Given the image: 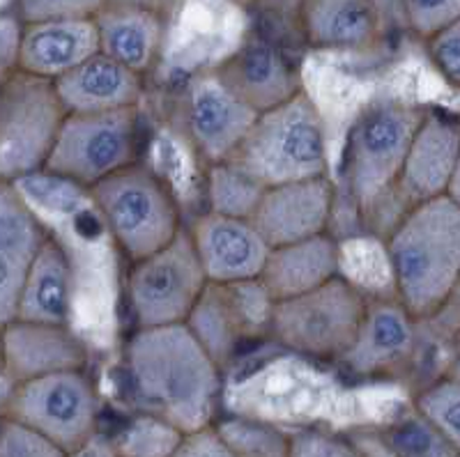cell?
Instances as JSON below:
<instances>
[{
    "mask_svg": "<svg viewBox=\"0 0 460 457\" xmlns=\"http://www.w3.org/2000/svg\"><path fill=\"white\" fill-rule=\"evenodd\" d=\"M122 361L143 411L162 416L187 435L215 426L224 391L221 364L187 324L134 329Z\"/></svg>",
    "mask_w": 460,
    "mask_h": 457,
    "instance_id": "6da1fadb",
    "label": "cell"
},
{
    "mask_svg": "<svg viewBox=\"0 0 460 457\" xmlns=\"http://www.w3.org/2000/svg\"><path fill=\"white\" fill-rule=\"evenodd\" d=\"M385 240L398 299L421 322L442 315L460 281V205L449 196L414 205Z\"/></svg>",
    "mask_w": 460,
    "mask_h": 457,
    "instance_id": "7a4b0ae2",
    "label": "cell"
},
{
    "mask_svg": "<svg viewBox=\"0 0 460 457\" xmlns=\"http://www.w3.org/2000/svg\"><path fill=\"white\" fill-rule=\"evenodd\" d=\"M429 110L402 97H377L352 118L343 143V184L355 216L373 225L392 203L410 143Z\"/></svg>",
    "mask_w": 460,
    "mask_h": 457,
    "instance_id": "3957f363",
    "label": "cell"
},
{
    "mask_svg": "<svg viewBox=\"0 0 460 457\" xmlns=\"http://www.w3.org/2000/svg\"><path fill=\"white\" fill-rule=\"evenodd\" d=\"M230 162L252 172L262 187L332 175L330 131L314 94L304 88L293 99L258 113Z\"/></svg>",
    "mask_w": 460,
    "mask_h": 457,
    "instance_id": "277c9868",
    "label": "cell"
},
{
    "mask_svg": "<svg viewBox=\"0 0 460 457\" xmlns=\"http://www.w3.org/2000/svg\"><path fill=\"white\" fill-rule=\"evenodd\" d=\"M90 200L109 240L129 262L164 249L184 230L166 180L138 162L90 189Z\"/></svg>",
    "mask_w": 460,
    "mask_h": 457,
    "instance_id": "5b68a950",
    "label": "cell"
},
{
    "mask_svg": "<svg viewBox=\"0 0 460 457\" xmlns=\"http://www.w3.org/2000/svg\"><path fill=\"white\" fill-rule=\"evenodd\" d=\"M368 302L364 292L339 276L315 290L277 302L270 340L286 354L339 364L355 343Z\"/></svg>",
    "mask_w": 460,
    "mask_h": 457,
    "instance_id": "8992f818",
    "label": "cell"
},
{
    "mask_svg": "<svg viewBox=\"0 0 460 457\" xmlns=\"http://www.w3.org/2000/svg\"><path fill=\"white\" fill-rule=\"evenodd\" d=\"M58 85L47 78L16 72L3 76L0 92V175L22 182L47 171L58 136L67 120Z\"/></svg>",
    "mask_w": 460,
    "mask_h": 457,
    "instance_id": "52a82bcc",
    "label": "cell"
},
{
    "mask_svg": "<svg viewBox=\"0 0 460 457\" xmlns=\"http://www.w3.org/2000/svg\"><path fill=\"white\" fill-rule=\"evenodd\" d=\"M209 286L189 228L143 260L129 262L125 278L127 311L134 329L187 324Z\"/></svg>",
    "mask_w": 460,
    "mask_h": 457,
    "instance_id": "ba28073f",
    "label": "cell"
},
{
    "mask_svg": "<svg viewBox=\"0 0 460 457\" xmlns=\"http://www.w3.org/2000/svg\"><path fill=\"white\" fill-rule=\"evenodd\" d=\"M3 416L76 453L97 436L100 395L85 370H63L7 389Z\"/></svg>",
    "mask_w": 460,
    "mask_h": 457,
    "instance_id": "9c48e42d",
    "label": "cell"
},
{
    "mask_svg": "<svg viewBox=\"0 0 460 457\" xmlns=\"http://www.w3.org/2000/svg\"><path fill=\"white\" fill-rule=\"evenodd\" d=\"M138 106L106 113H69L47 172L90 191L106 177L137 163Z\"/></svg>",
    "mask_w": 460,
    "mask_h": 457,
    "instance_id": "30bf717a",
    "label": "cell"
},
{
    "mask_svg": "<svg viewBox=\"0 0 460 457\" xmlns=\"http://www.w3.org/2000/svg\"><path fill=\"white\" fill-rule=\"evenodd\" d=\"M277 299L261 278L242 283H209L189 315L187 327L224 368L244 343L270 340Z\"/></svg>",
    "mask_w": 460,
    "mask_h": 457,
    "instance_id": "8fae6325",
    "label": "cell"
},
{
    "mask_svg": "<svg viewBox=\"0 0 460 457\" xmlns=\"http://www.w3.org/2000/svg\"><path fill=\"white\" fill-rule=\"evenodd\" d=\"M258 110L226 83L217 69L187 78L184 125L205 163L228 162L252 131Z\"/></svg>",
    "mask_w": 460,
    "mask_h": 457,
    "instance_id": "7c38bea8",
    "label": "cell"
},
{
    "mask_svg": "<svg viewBox=\"0 0 460 457\" xmlns=\"http://www.w3.org/2000/svg\"><path fill=\"white\" fill-rule=\"evenodd\" d=\"M336 205L334 177L320 175L267 187L252 221L274 249L332 233Z\"/></svg>",
    "mask_w": 460,
    "mask_h": 457,
    "instance_id": "4fadbf2b",
    "label": "cell"
},
{
    "mask_svg": "<svg viewBox=\"0 0 460 457\" xmlns=\"http://www.w3.org/2000/svg\"><path fill=\"white\" fill-rule=\"evenodd\" d=\"M458 156L460 122L451 115L429 110L410 143L402 172L394 189L392 203L396 205L398 218L414 205L449 196Z\"/></svg>",
    "mask_w": 460,
    "mask_h": 457,
    "instance_id": "5bb4252c",
    "label": "cell"
},
{
    "mask_svg": "<svg viewBox=\"0 0 460 457\" xmlns=\"http://www.w3.org/2000/svg\"><path fill=\"white\" fill-rule=\"evenodd\" d=\"M90 347L74 324L31 322L10 320L3 322V377L12 389L14 384L63 373L85 370Z\"/></svg>",
    "mask_w": 460,
    "mask_h": 457,
    "instance_id": "9a60e30c",
    "label": "cell"
},
{
    "mask_svg": "<svg viewBox=\"0 0 460 457\" xmlns=\"http://www.w3.org/2000/svg\"><path fill=\"white\" fill-rule=\"evenodd\" d=\"M187 228L209 283L228 286L262 276L272 246L252 218L224 216L205 209Z\"/></svg>",
    "mask_w": 460,
    "mask_h": 457,
    "instance_id": "2e32d148",
    "label": "cell"
},
{
    "mask_svg": "<svg viewBox=\"0 0 460 457\" xmlns=\"http://www.w3.org/2000/svg\"><path fill=\"white\" fill-rule=\"evenodd\" d=\"M419 322L398 296L371 299L355 343L339 364L355 377H377L410 364L419 345Z\"/></svg>",
    "mask_w": 460,
    "mask_h": 457,
    "instance_id": "e0dca14e",
    "label": "cell"
},
{
    "mask_svg": "<svg viewBox=\"0 0 460 457\" xmlns=\"http://www.w3.org/2000/svg\"><path fill=\"white\" fill-rule=\"evenodd\" d=\"M51 240L44 221L22 189L3 182L0 189V320L10 322L23 281Z\"/></svg>",
    "mask_w": 460,
    "mask_h": 457,
    "instance_id": "ac0fdd59",
    "label": "cell"
},
{
    "mask_svg": "<svg viewBox=\"0 0 460 457\" xmlns=\"http://www.w3.org/2000/svg\"><path fill=\"white\" fill-rule=\"evenodd\" d=\"M219 76L258 113L283 104L304 90L297 67L265 40H253L217 67Z\"/></svg>",
    "mask_w": 460,
    "mask_h": 457,
    "instance_id": "d6986e66",
    "label": "cell"
},
{
    "mask_svg": "<svg viewBox=\"0 0 460 457\" xmlns=\"http://www.w3.org/2000/svg\"><path fill=\"white\" fill-rule=\"evenodd\" d=\"M100 51V31L94 19H49L26 23L19 69L58 83Z\"/></svg>",
    "mask_w": 460,
    "mask_h": 457,
    "instance_id": "ffe728a7",
    "label": "cell"
},
{
    "mask_svg": "<svg viewBox=\"0 0 460 457\" xmlns=\"http://www.w3.org/2000/svg\"><path fill=\"white\" fill-rule=\"evenodd\" d=\"M341 276V249L334 233L318 234L295 244L274 246L261 281L270 294L283 302L311 292Z\"/></svg>",
    "mask_w": 460,
    "mask_h": 457,
    "instance_id": "44dd1931",
    "label": "cell"
},
{
    "mask_svg": "<svg viewBox=\"0 0 460 457\" xmlns=\"http://www.w3.org/2000/svg\"><path fill=\"white\" fill-rule=\"evenodd\" d=\"M76 308V267L58 237H51L23 281L16 315L19 320L72 324Z\"/></svg>",
    "mask_w": 460,
    "mask_h": 457,
    "instance_id": "7402d4cb",
    "label": "cell"
},
{
    "mask_svg": "<svg viewBox=\"0 0 460 457\" xmlns=\"http://www.w3.org/2000/svg\"><path fill=\"white\" fill-rule=\"evenodd\" d=\"M297 19L309 47L327 53L367 51L380 31L376 0H306Z\"/></svg>",
    "mask_w": 460,
    "mask_h": 457,
    "instance_id": "603a6c76",
    "label": "cell"
},
{
    "mask_svg": "<svg viewBox=\"0 0 460 457\" xmlns=\"http://www.w3.org/2000/svg\"><path fill=\"white\" fill-rule=\"evenodd\" d=\"M143 78L100 51L56 85L69 113H106L138 106Z\"/></svg>",
    "mask_w": 460,
    "mask_h": 457,
    "instance_id": "cb8c5ba5",
    "label": "cell"
},
{
    "mask_svg": "<svg viewBox=\"0 0 460 457\" xmlns=\"http://www.w3.org/2000/svg\"><path fill=\"white\" fill-rule=\"evenodd\" d=\"M94 22L100 31L102 53L141 76L150 74L159 63L166 42L159 12L146 5L111 3L104 12L94 16Z\"/></svg>",
    "mask_w": 460,
    "mask_h": 457,
    "instance_id": "d4e9b609",
    "label": "cell"
},
{
    "mask_svg": "<svg viewBox=\"0 0 460 457\" xmlns=\"http://www.w3.org/2000/svg\"><path fill=\"white\" fill-rule=\"evenodd\" d=\"M341 278L357 287L368 299L396 296L394 269L387 240L371 230H355L339 237Z\"/></svg>",
    "mask_w": 460,
    "mask_h": 457,
    "instance_id": "484cf974",
    "label": "cell"
},
{
    "mask_svg": "<svg viewBox=\"0 0 460 457\" xmlns=\"http://www.w3.org/2000/svg\"><path fill=\"white\" fill-rule=\"evenodd\" d=\"M267 187H262L252 172L237 166L235 162L209 163L203 182L205 205L208 212L224 216L252 218L256 214L261 198Z\"/></svg>",
    "mask_w": 460,
    "mask_h": 457,
    "instance_id": "4316f807",
    "label": "cell"
},
{
    "mask_svg": "<svg viewBox=\"0 0 460 457\" xmlns=\"http://www.w3.org/2000/svg\"><path fill=\"white\" fill-rule=\"evenodd\" d=\"M187 432L155 414L134 416L113 439L118 457H175Z\"/></svg>",
    "mask_w": 460,
    "mask_h": 457,
    "instance_id": "83f0119b",
    "label": "cell"
},
{
    "mask_svg": "<svg viewBox=\"0 0 460 457\" xmlns=\"http://www.w3.org/2000/svg\"><path fill=\"white\" fill-rule=\"evenodd\" d=\"M215 430L237 457H290L293 436L277 426L249 416H230L215 423Z\"/></svg>",
    "mask_w": 460,
    "mask_h": 457,
    "instance_id": "f1b7e54d",
    "label": "cell"
},
{
    "mask_svg": "<svg viewBox=\"0 0 460 457\" xmlns=\"http://www.w3.org/2000/svg\"><path fill=\"white\" fill-rule=\"evenodd\" d=\"M414 409L433 423L460 453V380L447 373L414 398Z\"/></svg>",
    "mask_w": 460,
    "mask_h": 457,
    "instance_id": "f546056e",
    "label": "cell"
},
{
    "mask_svg": "<svg viewBox=\"0 0 460 457\" xmlns=\"http://www.w3.org/2000/svg\"><path fill=\"white\" fill-rule=\"evenodd\" d=\"M387 446L396 457H458L460 453L430 421L414 409L387 432Z\"/></svg>",
    "mask_w": 460,
    "mask_h": 457,
    "instance_id": "4dcf8cb0",
    "label": "cell"
},
{
    "mask_svg": "<svg viewBox=\"0 0 460 457\" xmlns=\"http://www.w3.org/2000/svg\"><path fill=\"white\" fill-rule=\"evenodd\" d=\"M113 0H10L5 10L16 12L26 23L49 19H94Z\"/></svg>",
    "mask_w": 460,
    "mask_h": 457,
    "instance_id": "1f68e13d",
    "label": "cell"
},
{
    "mask_svg": "<svg viewBox=\"0 0 460 457\" xmlns=\"http://www.w3.org/2000/svg\"><path fill=\"white\" fill-rule=\"evenodd\" d=\"M0 457H72V453L23 423L3 418Z\"/></svg>",
    "mask_w": 460,
    "mask_h": 457,
    "instance_id": "d6a6232c",
    "label": "cell"
},
{
    "mask_svg": "<svg viewBox=\"0 0 460 457\" xmlns=\"http://www.w3.org/2000/svg\"><path fill=\"white\" fill-rule=\"evenodd\" d=\"M426 42L430 65L451 88L460 90V16L439 28Z\"/></svg>",
    "mask_w": 460,
    "mask_h": 457,
    "instance_id": "836d02e7",
    "label": "cell"
},
{
    "mask_svg": "<svg viewBox=\"0 0 460 457\" xmlns=\"http://www.w3.org/2000/svg\"><path fill=\"white\" fill-rule=\"evenodd\" d=\"M401 10L410 31L421 40L460 16V0H401Z\"/></svg>",
    "mask_w": 460,
    "mask_h": 457,
    "instance_id": "e575fe53",
    "label": "cell"
},
{
    "mask_svg": "<svg viewBox=\"0 0 460 457\" xmlns=\"http://www.w3.org/2000/svg\"><path fill=\"white\" fill-rule=\"evenodd\" d=\"M290 457H368L357 442L323 430H304L293 435Z\"/></svg>",
    "mask_w": 460,
    "mask_h": 457,
    "instance_id": "d590c367",
    "label": "cell"
},
{
    "mask_svg": "<svg viewBox=\"0 0 460 457\" xmlns=\"http://www.w3.org/2000/svg\"><path fill=\"white\" fill-rule=\"evenodd\" d=\"M23 31H26V22L22 16L12 10L3 12V19H0V65H3V76L19 69Z\"/></svg>",
    "mask_w": 460,
    "mask_h": 457,
    "instance_id": "8d00e7d4",
    "label": "cell"
},
{
    "mask_svg": "<svg viewBox=\"0 0 460 457\" xmlns=\"http://www.w3.org/2000/svg\"><path fill=\"white\" fill-rule=\"evenodd\" d=\"M175 457H237V455L226 446L224 439L219 436V432L215 430V426H209L205 427V430L194 432V435H187V439H184V444L180 446V451L175 453Z\"/></svg>",
    "mask_w": 460,
    "mask_h": 457,
    "instance_id": "74e56055",
    "label": "cell"
},
{
    "mask_svg": "<svg viewBox=\"0 0 460 457\" xmlns=\"http://www.w3.org/2000/svg\"><path fill=\"white\" fill-rule=\"evenodd\" d=\"M306 0H256V5L261 10L270 12L274 16H281V19H288V16H299V10Z\"/></svg>",
    "mask_w": 460,
    "mask_h": 457,
    "instance_id": "f35d334b",
    "label": "cell"
},
{
    "mask_svg": "<svg viewBox=\"0 0 460 457\" xmlns=\"http://www.w3.org/2000/svg\"><path fill=\"white\" fill-rule=\"evenodd\" d=\"M72 457H118V453H115L113 442H106L104 436L97 435L93 442H88L84 448L72 453Z\"/></svg>",
    "mask_w": 460,
    "mask_h": 457,
    "instance_id": "ab89813d",
    "label": "cell"
},
{
    "mask_svg": "<svg viewBox=\"0 0 460 457\" xmlns=\"http://www.w3.org/2000/svg\"><path fill=\"white\" fill-rule=\"evenodd\" d=\"M451 364H449V370L447 373L454 374V377H458L460 380V324L456 327L454 331V340H451Z\"/></svg>",
    "mask_w": 460,
    "mask_h": 457,
    "instance_id": "60d3db41",
    "label": "cell"
},
{
    "mask_svg": "<svg viewBox=\"0 0 460 457\" xmlns=\"http://www.w3.org/2000/svg\"><path fill=\"white\" fill-rule=\"evenodd\" d=\"M449 198L460 205V156H458V166H456L454 182H451V189H449Z\"/></svg>",
    "mask_w": 460,
    "mask_h": 457,
    "instance_id": "b9f144b4",
    "label": "cell"
},
{
    "mask_svg": "<svg viewBox=\"0 0 460 457\" xmlns=\"http://www.w3.org/2000/svg\"><path fill=\"white\" fill-rule=\"evenodd\" d=\"M449 308H454L456 312H460V281H458V287H456V294H454V299H451ZM449 308H447V311H449Z\"/></svg>",
    "mask_w": 460,
    "mask_h": 457,
    "instance_id": "7bdbcfd3",
    "label": "cell"
},
{
    "mask_svg": "<svg viewBox=\"0 0 460 457\" xmlns=\"http://www.w3.org/2000/svg\"><path fill=\"white\" fill-rule=\"evenodd\" d=\"M240 3H256V0H240Z\"/></svg>",
    "mask_w": 460,
    "mask_h": 457,
    "instance_id": "ee69618b",
    "label": "cell"
},
{
    "mask_svg": "<svg viewBox=\"0 0 460 457\" xmlns=\"http://www.w3.org/2000/svg\"><path fill=\"white\" fill-rule=\"evenodd\" d=\"M458 457H460V455H458Z\"/></svg>",
    "mask_w": 460,
    "mask_h": 457,
    "instance_id": "f6af8a7d",
    "label": "cell"
}]
</instances>
